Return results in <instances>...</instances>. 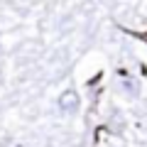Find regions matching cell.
Returning <instances> with one entry per match:
<instances>
[{"label": "cell", "instance_id": "6da1fadb", "mask_svg": "<svg viewBox=\"0 0 147 147\" xmlns=\"http://www.w3.org/2000/svg\"><path fill=\"white\" fill-rule=\"evenodd\" d=\"M79 93L76 91H64L61 96H59V100H57V105H59V110L61 113H66V115H71V113H76L79 110Z\"/></svg>", "mask_w": 147, "mask_h": 147}, {"label": "cell", "instance_id": "7a4b0ae2", "mask_svg": "<svg viewBox=\"0 0 147 147\" xmlns=\"http://www.w3.org/2000/svg\"><path fill=\"white\" fill-rule=\"evenodd\" d=\"M15 147H20V145H15Z\"/></svg>", "mask_w": 147, "mask_h": 147}]
</instances>
